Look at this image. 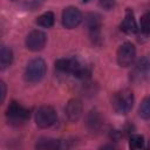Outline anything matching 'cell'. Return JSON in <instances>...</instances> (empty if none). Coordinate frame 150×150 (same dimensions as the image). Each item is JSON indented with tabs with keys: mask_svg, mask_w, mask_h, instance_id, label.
Segmentation results:
<instances>
[{
	"mask_svg": "<svg viewBox=\"0 0 150 150\" xmlns=\"http://www.w3.org/2000/svg\"><path fill=\"white\" fill-rule=\"evenodd\" d=\"M134 105V94L130 89H122L112 95L111 107L118 115H127Z\"/></svg>",
	"mask_w": 150,
	"mask_h": 150,
	"instance_id": "6da1fadb",
	"label": "cell"
},
{
	"mask_svg": "<svg viewBox=\"0 0 150 150\" xmlns=\"http://www.w3.org/2000/svg\"><path fill=\"white\" fill-rule=\"evenodd\" d=\"M46 71H47V66L45 60L41 57H35L27 63L25 68L23 77L28 83H38L43 79Z\"/></svg>",
	"mask_w": 150,
	"mask_h": 150,
	"instance_id": "7a4b0ae2",
	"label": "cell"
},
{
	"mask_svg": "<svg viewBox=\"0 0 150 150\" xmlns=\"http://www.w3.org/2000/svg\"><path fill=\"white\" fill-rule=\"evenodd\" d=\"M29 116H30L29 110L16 101H12L7 107L6 117L8 120V123L13 125H16V127L22 125L29 120Z\"/></svg>",
	"mask_w": 150,
	"mask_h": 150,
	"instance_id": "3957f363",
	"label": "cell"
},
{
	"mask_svg": "<svg viewBox=\"0 0 150 150\" xmlns=\"http://www.w3.org/2000/svg\"><path fill=\"white\" fill-rule=\"evenodd\" d=\"M130 79L135 83H143L150 80V56H144L136 62L130 73Z\"/></svg>",
	"mask_w": 150,
	"mask_h": 150,
	"instance_id": "277c9868",
	"label": "cell"
},
{
	"mask_svg": "<svg viewBox=\"0 0 150 150\" xmlns=\"http://www.w3.org/2000/svg\"><path fill=\"white\" fill-rule=\"evenodd\" d=\"M57 120L56 111L50 105H41L35 112V123L39 128L46 129L52 127Z\"/></svg>",
	"mask_w": 150,
	"mask_h": 150,
	"instance_id": "5b68a950",
	"label": "cell"
},
{
	"mask_svg": "<svg viewBox=\"0 0 150 150\" xmlns=\"http://www.w3.org/2000/svg\"><path fill=\"white\" fill-rule=\"evenodd\" d=\"M136 56V48L131 42H124L117 49V63L121 67H129Z\"/></svg>",
	"mask_w": 150,
	"mask_h": 150,
	"instance_id": "8992f818",
	"label": "cell"
},
{
	"mask_svg": "<svg viewBox=\"0 0 150 150\" xmlns=\"http://www.w3.org/2000/svg\"><path fill=\"white\" fill-rule=\"evenodd\" d=\"M61 20H62L63 27H66L68 29H73V28L77 27L81 23V21H82V13L80 12V9L77 7L69 6V7L63 9Z\"/></svg>",
	"mask_w": 150,
	"mask_h": 150,
	"instance_id": "52a82bcc",
	"label": "cell"
},
{
	"mask_svg": "<svg viewBox=\"0 0 150 150\" xmlns=\"http://www.w3.org/2000/svg\"><path fill=\"white\" fill-rule=\"evenodd\" d=\"M47 42V35L40 29L32 30L26 38V47L32 52H39L43 49Z\"/></svg>",
	"mask_w": 150,
	"mask_h": 150,
	"instance_id": "ba28073f",
	"label": "cell"
},
{
	"mask_svg": "<svg viewBox=\"0 0 150 150\" xmlns=\"http://www.w3.org/2000/svg\"><path fill=\"white\" fill-rule=\"evenodd\" d=\"M83 66L76 59H59L55 61V68L62 73H70L75 75Z\"/></svg>",
	"mask_w": 150,
	"mask_h": 150,
	"instance_id": "9c48e42d",
	"label": "cell"
},
{
	"mask_svg": "<svg viewBox=\"0 0 150 150\" xmlns=\"http://www.w3.org/2000/svg\"><path fill=\"white\" fill-rule=\"evenodd\" d=\"M64 114L67 118L71 122H75L80 118L82 114V103L77 98H71L68 101L66 108H64Z\"/></svg>",
	"mask_w": 150,
	"mask_h": 150,
	"instance_id": "30bf717a",
	"label": "cell"
},
{
	"mask_svg": "<svg viewBox=\"0 0 150 150\" xmlns=\"http://www.w3.org/2000/svg\"><path fill=\"white\" fill-rule=\"evenodd\" d=\"M137 29H138V27H137V22H136L134 12L130 8H127L124 19L121 23V30H123L127 34H134L137 32Z\"/></svg>",
	"mask_w": 150,
	"mask_h": 150,
	"instance_id": "8fae6325",
	"label": "cell"
},
{
	"mask_svg": "<svg viewBox=\"0 0 150 150\" xmlns=\"http://www.w3.org/2000/svg\"><path fill=\"white\" fill-rule=\"evenodd\" d=\"M87 127L90 131H98L102 127V118L96 110H91L87 116Z\"/></svg>",
	"mask_w": 150,
	"mask_h": 150,
	"instance_id": "7c38bea8",
	"label": "cell"
},
{
	"mask_svg": "<svg viewBox=\"0 0 150 150\" xmlns=\"http://www.w3.org/2000/svg\"><path fill=\"white\" fill-rule=\"evenodd\" d=\"M36 149H42V150H54V149H59L61 148V142L59 139H54V138H40L36 144H35Z\"/></svg>",
	"mask_w": 150,
	"mask_h": 150,
	"instance_id": "4fadbf2b",
	"label": "cell"
},
{
	"mask_svg": "<svg viewBox=\"0 0 150 150\" xmlns=\"http://www.w3.org/2000/svg\"><path fill=\"white\" fill-rule=\"evenodd\" d=\"M13 61V52L9 47L2 45L1 46V50H0V68L4 70L5 68H7Z\"/></svg>",
	"mask_w": 150,
	"mask_h": 150,
	"instance_id": "5bb4252c",
	"label": "cell"
},
{
	"mask_svg": "<svg viewBox=\"0 0 150 150\" xmlns=\"http://www.w3.org/2000/svg\"><path fill=\"white\" fill-rule=\"evenodd\" d=\"M84 21L87 27L89 28L90 32L94 30H100V26H101V20H100V15L96 13H88L84 16Z\"/></svg>",
	"mask_w": 150,
	"mask_h": 150,
	"instance_id": "9a60e30c",
	"label": "cell"
},
{
	"mask_svg": "<svg viewBox=\"0 0 150 150\" xmlns=\"http://www.w3.org/2000/svg\"><path fill=\"white\" fill-rule=\"evenodd\" d=\"M54 21H55V16H54V13L53 12H46L43 14H41L38 19H36V23L38 26L40 27H43V28H49L54 25Z\"/></svg>",
	"mask_w": 150,
	"mask_h": 150,
	"instance_id": "2e32d148",
	"label": "cell"
},
{
	"mask_svg": "<svg viewBox=\"0 0 150 150\" xmlns=\"http://www.w3.org/2000/svg\"><path fill=\"white\" fill-rule=\"evenodd\" d=\"M138 114L143 120H150V96L142 100L138 108Z\"/></svg>",
	"mask_w": 150,
	"mask_h": 150,
	"instance_id": "e0dca14e",
	"label": "cell"
},
{
	"mask_svg": "<svg viewBox=\"0 0 150 150\" xmlns=\"http://www.w3.org/2000/svg\"><path fill=\"white\" fill-rule=\"evenodd\" d=\"M143 145H144V137L142 135L134 134L130 136V138H129V148L130 149H132V150L141 149V148H143Z\"/></svg>",
	"mask_w": 150,
	"mask_h": 150,
	"instance_id": "ac0fdd59",
	"label": "cell"
},
{
	"mask_svg": "<svg viewBox=\"0 0 150 150\" xmlns=\"http://www.w3.org/2000/svg\"><path fill=\"white\" fill-rule=\"evenodd\" d=\"M139 27H141L142 33L150 34V12L142 15L141 21H139Z\"/></svg>",
	"mask_w": 150,
	"mask_h": 150,
	"instance_id": "d6986e66",
	"label": "cell"
},
{
	"mask_svg": "<svg viewBox=\"0 0 150 150\" xmlns=\"http://www.w3.org/2000/svg\"><path fill=\"white\" fill-rule=\"evenodd\" d=\"M98 4H100V6H101L103 9H105V11H110V9L115 6L116 0H100Z\"/></svg>",
	"mask_w": 150,
	"mask_h": 150,
	"instance_id": "ffe728a7",
	"label": "cell"
},
{
	"mask_svg": "<svg viewBox=\"0 0 150 150\" xmlns=\"http://www.w3.org/2000/svg\"><path fill=\"white\" fill-rule=\"evenodd\" d=\"M0 89H1V97H0V102L2 103L4 101H5V97H6V84H5V82L4 81H1L0 82Z\"/></svg>",
	"mask_w": 150,
	"mask_h": 150,
	"instance_id": "44dd1931",
	"label": "cell"
},
{
	"mask_svg": "<svg viewBox=\"0 0 150 150\" xmlns=\"http://www.w3.org/2000/svg\"><path fill=\"white\" fill-rule=\"evenodd\" d=\"M82 1H83V2H89L90 0H82Z\"/></svg>",
	"mask_w": 150,
	"mask_h": 150,
	"instance_id": "7402d4cb",
	"label": "cell"
},
{
	"mask_svg": "<svg viewBox=\"0 0 150 150\" xmlns=\"http://www.w3.org/2000/svg\"><path fill=\"white\" fill-rule=\"evenodd\" d=\"M12 1H15V0H12Z\"/></svg>",
	"mask_w": 150,
	"mask_h": 150,
	"instance_id": "603a6c76",
	"label": "cell"
}]
</instances>
